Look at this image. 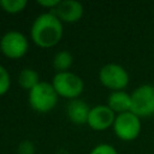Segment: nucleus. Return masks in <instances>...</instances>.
I'll return each mask as SVG.
<instances>
[{"label":"nucleus","instance_id":"1","mask_svg":"<svg viewBox=\"0 0 154 154\" xmlns=\"http://www.w3.org/2000/svg\"><path fill=\"white\" fill-rule=\"evenodd\" d=\"M30 35L32 41L42 48L55 46L63 36L61 20L52 12L38 14L32 22Z\"/></svg>","mask_w":154,"mask_h":154},{"label":"nucleus","instance_id":"2","mask_svg":"<svg viewBox=\"0 0 154 154\" xmlns=\"http://www.w3.org/2000/svg\"><path fill=\"white\" fill-rule=\"evenodd\" d=\"M58 94L52 83L40 81L31 90H29L28 101L32 109L46 113L52 111L58 102Z\"/></svg>","mask_w":154,"mask_h":154},{"label":"nucleus","instance_id":"3","mask_svg":"<svg viewBox=\"0 0 154 154\" xmlns=\"http://www.w3.org/2000/svg\"><path fill=\"white\" fill-rule=\"evenodd\" d=\"M52 85L54 87L59 96L70 100L78 99V96L82 94L84 89L83 79L78 75L70 71L57 72L53 77Z\"/></svg>","mask_w":154,"mask_h":154},{"label":"nucleus","instance_id":"4","mask_svg":"<svg viewBox=\"0 0 154 154\" xmlns=\"http://www.w3.org/2000/svg\"><path fill=\"white\" fill-rule=\"evenodd\" d=\"M99 79L103 87L112 91H118L124 90L128 87L130 77L124 66L117 63H108L100 69Z\"/></svg>","mask_w":154,"mask_h":154},{"label":"nucleus","instance_id":"5","mask_svg":"<svg viewBox=\"0 0 154 154\" xmlns=\"http://www.w3.org/2000/svg\"><path fill=\"white\" fill-rule=\"evenodd\" d=\"M113 131L116 136L125 142H130L136 140L141 134V118L137 117L131 111L119 113L116 116L113 123Z\"/></svg>","mask_w":154,"mask_h":154},{"label":"nucleus","instance_id":"6","mask_svg":"<svg viewBox=\"0 0 154 154\" xmlns=\"http://www.w3.org/2000/svg\"><path fill=\"white\" fill-rule=\"evenodd\" d=\"M131 112L140 118L154 114V85L141 84L131 93Z\"/></svg>","mask_w":154,"mask_h":154},{"label":"nucleus","instance_id":"7","mask_svg":"<svg viewBox=\"0 0 154 154\" xmlns=\"http://www.w3.org/2000/svg\"><path fill=\"white\" fill-rule=\"evenodd\" d=\"M29 42L26 36L17 30L5 32L0 38V51L10 59H19L26 54Z\"/></svg>","mask_w":154,"mask_h":154},{"label":"nucleus","instance_id":"8","mask_svg":"<svg viewBox=\"0 0 154 154\" xmlns=\"http://www.w3.org/2000/svg\"><path fill=\"white\" fill-rule=\"evenodd\" d=\"M116 113L107 105H96L90 108L87 124L95 131H103L113 126Z\"/></svg>","mask_w":154,"mask_h":154},{"label":"nucleus","instance_id":"9","mask_svg":"<svg viewBox=\"0 0 154 154\" xmlns=\"http://www.w3.org/2000/svg\"><path fill=\"white\" fill-rule=\"evenodd\" d=\"M83 5L76 0H63L54 8V14L66 23H75L83 16Z\"/></svg>","mask_w":154,"mask_h":154},{"label":"nucleus","instance_id":"10","mask_svg":"<svg viewBox=\"0 0 154 154\" xmlns=\"http://www.w3.org/2000/svg\"><path fill=\"white\" fill-rule=\"evenodd\" d=\"M89 112H90V107L88 106L85 101L81 99L70 100L66 107V113H67L69 119L77 125H82L87 123Z\"/></svg>","mask_w":154,"mask_h":154},{"label":"nucleus","instance_id":"11","mask_svg":"<svg viewBox=\"0 0 154 154\" xmlns=\"http://www.w3.org/2000/svg\"><path fill=\"white\" fill-rule=\"evenodd\" d=\"M107 106L116 113H124L131 111V94L125 90L112 91L107 97Z\"/></svg>","mask_w":154,"mask_h":154},{"label":"nucleus","instance_id":"12","mask_svg":"<svg viewBox=\"0 0 154 154\" xmlns=\"http://www.w3.org/2000/svg\"><path fill=\"white\" fill-rule=\"evenodd\" d=\"M38 82H40V77L37 71L30 67H24L23 70H20L18 75V83L23 89L31 90Z\"/></svg>","mask_w":154,"mask_h":154},{"label":"nucleus","instance_id":"13","mask_svg":"<svg viewBox=\"0 0 154 154\" xmlns=\"http://www.w3.org/2000/svg\"><path fill=\"white\" fill-rule=\"evenodd\" d=\"M72 54L69 51H59L53 58V66L58 72L69 71V67L72 65Z\"/></svg>","mask_w":154,"mask_h":154},{"label":"nucleus","instance_id":"14","mask_svg":"<svg viewBox=\"0 0 154 154\" xmlns=\"http://www.w3.org/2000/svg\"><path fill=\"white\" fill-rule=\"evenodd\" d=\"M25 0H0L1 8L7 13H18L26 6Z\"/></svg>","mask_w":154,"mask_h":154},{"label":"nucleus","instance_id":"15","mask_svg":"<svg viewBox=\"0 0 154 154\" xmlns=\"http://www.w3.org/2000/svg\"><path fill=\"white\" fill-rule=\"evenodd\" d=\"M10 85H11L10 73L2 65H0V96L8 91Z\"/></svg>","mask_w":154,"mask_h":154},{"label":"nucleus","instance_id":"16","mask_svg":"<svg viewBox=\"0 0 154 154\" xmlns=\"http://www.w3.org/2000/svg\"><path fill=\"white\" fill-rule=\"evenodd\" d=\"M89 154H118V152L112 144L99 143L89 152Z\"/></svg>","mask_w":154,"mask_h":154},{"label":"nucleus","instance_id":"17","mask_svg":"<svg viewBox=\"0 0 154 154\" xmlns=\"http://www.w3.org/2000/svg\"><path fill=\"white\" fill-rule=\"evenodd\" d=\"M35 152V147L34 143L31 141H23L19 143L18 146V153L19 154H34Z\"/></svg>","mask_w":154,"mask_h":154},{"label":"nucleus","instance_id":"18","mask_svg":"<svg viewBox=\"0 0 154 154\" xmlns=\"http://www.w3.org/2000/svg\"><path fill=\"white\" fill-rule=\"evenodd\" d=\"M59 0H37V4L41 5V6H45V7H48V8H52L54 10L58 5H59Z\"/></svg>","mask_w":154,"mask_h":154},{"label":"nucleus","instance_id":"19","mask_svg":"<svg viewBox=\"0 0 154 154\" xmlns=\"http://www.w3.org/2000/svg\"><path fill=\"white\" fill-rule=\"evenodd\" d=\"M153 118H154V114H153Z\"/></svg>","mask_w":154,"mask_h":154},{"label":"nucleus","instance_id":"20","mask_svg":"<svg viewBox=\"0 0 154 154\" xmlns=\"http://www.w3.org/2000/svg\"><path fill=\"white\" fill-rule=\"evenodd\" d=\"M0 7H1V6H0Z\"/></svg>","mask_w":154,"mask_h":154}]
</instances>
